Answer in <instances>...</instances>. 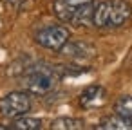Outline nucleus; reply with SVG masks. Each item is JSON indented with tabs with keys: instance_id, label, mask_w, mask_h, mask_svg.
Instances as JSON below:
<instances>
[{
	"instance_id": "obj_1",
	"label": "nucleus",
	"mask_w": 132,
	"mask_h": 130,
	"mask_svg": "<svg viewBox=\"0 0 132 130\" xmlns=\"http://www.w3.org/2000/svg\"><path fill=\"white\" fill-rule=\"evenodd\" d=\"M62 78L60 71H58V65H45V63H38V65H33L29 67L24 76H22V85L26 87L27 92L31 94H47L51 92L58 80Z\"/></svg>"
},
{
	"instance_id": "obj_2",
	"label": "nucleus",
	"mask_w": 132,
	"mask_h": 130,
	"mask_svg": "<svg viewBox=\"0 0 132 130\" xmlns=\"http://www.w3.org/2000/svg\"><path fill=\"white\" fill-rule=\"evenodd\" d=\"M132 15V6L125 0H105L94 7L92 24L103 29H114L123 25Z\"/></svg>"
},
{
	"instance_id": "obj_3",
	"label": "nucleus",
	"mask_w": 132,
	"mask_h": 130,
	"mask_svg": "<svg viewBox=\"0 0 132 130\" xmlns=\"http://www.w3.org/2000/svg\"><path fill=\"white\" fill-rule=\"evenodd\" d=\"M31 110V98L27 92H9L0 99V114L4 117H20Z\"/></svg>"
},
{
	"instance_id": "obj_4",
	"label": "nucleus",
	"mask_w": 132,
	"mask_h": 130,
	"mask_svg": "<svg viewBox=\"0 0 132 130\" xmlns=\"http://www.w3.org/2000/svg\"><path fill=\"white\" fill-rule=\"evenodd\" d=\"M69 29L63 27V25H49V27H44L42 31L36 33V44L45 47V49H51V51H60L67 42H69Z\"/></svg>"
},
{
	"instance_id": "obj_5",
	"label": "nucleus",
	"mask_w": 132,
	"mask_h": 130,
	"mask_svg": "<svg viewBox=\"0 0 132 130\" xmlns=\"http://www.w3.org/2000/svg\"><path fill=\"white\" fill-rule=\"evenodd\" d=\"M83 2H87V0H54V15L62 22L71 24Z\"/></svg>"
},
{
	"instance_id": "obj_6",
	"label": "nucleus",
	"mask_w": 132,
	"mask_h": 130,
	"mask_svg": "<svg viewBox=\"0 0 132 130\" xmlns=\"http://www.w3.org/2000/svg\"><path fill=\"white\" fill-rule=\"evenodd\" d=\"M103 99H105V89L100 87V85H90L81 92L80 105L83 108H90V107H96V105L103 103Z\"/></svg>"
},
{
	"instance_id": "obj_7",
	"label": "nucleus",
	"mask_w": 132,
	"mask_h": 130,
	"mask_svg": "<svg viewBox=\"0 0 132 130\" xmlns=\"http://www.w3.org/2000/svg\"><path fill=\"white\" fill-rule=\"evenodd\" d=\"M98 128L100 130H132V119L121 114L107 116L98 123Z\"/></svg>"
},
{
	"instance_id": "obj_8",
	"label": "nucleus",
	"mask_w": 132,
	"mask_h": 130,
	"mask_svg": "<svg viewBox=\"0 0 132 130\" xmlns=\"http://www.w3.org/2000/svg\"><path fill=\"white\" fill-rule=\"evenodd\" d=\"M60 53L63 56H69V58H89L94 54V47H90L89 44H81V42H67Z\"/></svg>"
},
{
	"instance_id": "obj_9",
	"label": "nucleus",
	"mask_w": 132,
	"mask_h": 130,
	"mask_svg": "<svg viewBox=\"0 0 132 130\" xmlns=\"http://www.w3.org/2000/svg\"><path fill=\"white\" fill-rule=\"evenodd\" d=\"M11 130H40L42 128V121L36 117H27V116H20L15 117L13 125L9 126Z\"/></svg>"
},
{
	"instance_id": "obj_10",
	"label": "nucleus",
	"mask_w": 132,
	"mask_h": 130,
	"mask_svg": "<svg viewBox=\"0 0 132 130\" xmlns=\"http://www.w3.org/2000/svg\"><path fill=\"white\" fill-rule=\"evenodd\" d=\"M51 128L53 130H81L83 121L76 119V117H58V119L53 121Z\"/></svg>"
},
{
	"instance_id": "obj_11",
	"label": "nucleus",
	"mask_w": 132,
	"mask_h": 130,
	"mask_svg": "<svg viewBox=\"0 0 132 130\" xmlns=\"http://www.w3.org/2000/svg\"><path fill=\"white\" fill-rule=\"evenodd\" d=\"M114 110H116V114H121V116L132 119V96L119 98L116 101V105H114Z\"/></svg>"
},
{
	"instance_id": "obj_12",
	"label": "nucleus",
	"mask_w": 132,
	"mask_h": 130,
	"mask_svg": "<svg viewBox=\"0 0 132 130\" xmlns=\"http://www.w3.org/2000/svg\"><path fill=\"white\" fill-rule=\"evenodd\" d=\"M7 2H9V4H13V6H18L20 0H7Z\"/></svg>"
}]
</instances>
